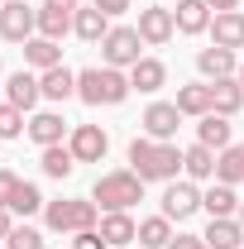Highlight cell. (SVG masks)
I'll use <instances>...</instances> for the list:
<instances>
[{"label":"cell","mask_w":244,"mask_h":249,"mask_svg":"<svg viewBox=\"0 0 244 249\" xmlns=\"http://www.w3.org/2000/svg\"><path fill=\"white\" fill-rule=\"evenodd\" d=\"M91 201L101 206V211H129L134 201H144V178L129 168V173H105V178H96L91 187Z\"/></svg>","instance_id":"cell-3"},{"label":"cell","mask_w":244,"mask_h":249,"mask_svg":"<svg viewBox=\"0 0 244 249\" xmlns=\"http://www.w3.org/2000/svg\"><path fill=\"white\" fill-rule=\"evenodd\" d=\"M38 87L48 101H67V96H77V72H67V67H48V72H38Z\"/></svg>","instance_id":"cell-21"},{"label":"cell","mask_w":244,"mask_h":249,"mask_svg":"<svg viewBox=\"0 0 244 249\" xmlns=\"http://www.w3.org/2000/svg\"><path fill=\"white\" fill-rule=\"evenodd\" d=\"M215 182H244V144H230L215 154Z\"/></svg>","instance_id":"cell-27"},{"label":"cell","mask_w":244,"mask_h":249,"mask_svg":"<svg viewBox=\"0 0 244 249\" xmlns=\"http://www.w3.org/2000/svg\"><path fill=\"white\" fill-rule=\"evenodd\" d=\"M211 249H240L244 245V225H240V216H220V220H211L206 225V235H201Z\"/></svg>","instance_id":"cell-17"},{"label":"cell","mask_w":244,"mask_h":249,"mask_svg":"<svg viewBox=\"0 0 244 249\" xmlns=\"http://www.w3.org/2000/svg\"><path fill=\"white\" fill-rule=\"evenodd\" d=\"M129 163H134V173L144 178V182H173L177 178V168H182V149L168 139V144H158V139H134L129 144Z\"/></svg>","instance_id":"cell-1"},{"label":"cell","mask_w":244,"mask_h":249,"mask_svg":"<svg viewBox=\"0 0 244 249\" xmlns=\"http://www.w3.org/2000/svg\"><path fill=\"white\" fill-rule=\"evenodd\" d=\"M38 163H43V173H48V178H67V173H72V168H77V158H72V149H62V144H53V149H43V158H38Z\"/></svg>","instance_id":"cell-31"},{"label":"cell","mask_w":244,"mask_h":249,"mask_svg":"<svg viewBox=\"0 0 244 249\" xmlns=\"http://www.w3.org/2000/svg\"><path fill=\"white\" fill-rule=\"evenodd\" d=\"M67 149H72V158H77V163H101V158H105V149H110V134H105L101 124H77Z\"/></svg>","instance_id":"cell-7"},{"label":"cell","mask_w":244,"mask_h":249,"mask_svg":"<svg viewBox=\"0 0 244 249\" xmlns=\"http://www.w3.org/2000/svg\"><path fill=\"white\" fill-rule=\"evenodd\" d=\"M62 129H67V124H62L58 110H38V115L29 120V139L38 144V149H53V144H62Z\"/></svg>","instance_id":"cell-20"},{"label":"cell","mask_w":244,"mask_h":249,"mask_svg":"<svg viewBox=\"0 0 244 249\" xmlns=\"http://www.w3.org/2000/svg\"><path fill=\"white\" fill-rule=\"evenodd\" d=\"M240 225H244V206H240Z\"/></svg>","instance_id":"cell-41"},{"label":"cell","mask_w":244,"mask_h":249,"mask_svg":"<svg viewBox=\"0 0 244 249\" xmlns=\"http://www.w3.org/2000/svg\"><path fill=\"white\" fill-rule=\"evenodd\" d=\"M177 124H182L177 101H153L149 110H144V129H149V139H158V144H168L177 134Z\"/></svg>","instance_id":"cell-9"},{"label":"cell","mask_w":244,"mask_h":249,"mask_svg":"<svg viewBox=\"0 0 244 249\" xmlns=\"http://www.w3.org/2000/svg\"><path fill=\"white\" fill-rule=\"evenodd\" d=\"M139 245H144V249H168V245H173V220H168V216L139 220Z\"/></svg>","instance_id":"cell-29"},{"label":"cell","mask_w":244,"mask_h":249,"mask_svg":"<svg viewBox=\"0 0 244 249\" xmlns=\"http://www.w3.org/2000/svg\"><path fill=\"white\" fill-rule=\"evenodd\" d=\"M240 106H244V87L235 82V77H220V82H211V110L215 115H240Z\"/></svg>","instance_id":"cell-16"},{"label":"cell","mask_w":244,"mask_h":249,"mask_svg":"<svg viewBox=\"0 0 244 249\" xmlns=\"http://www.w3.org/2000/svg\"><path fill=\"white\" fill-rule=\"evenodd\" d=\"M5 96H10V106L34 110V106H38V96H43V87H38V77H34V72H15V77L5 82Z\"/></svg>","instance_id":"cell-19"},{"label":"cell","mask_w":244,"mask_h":249,"mask_svg":"<svg viewBox=\"0 0 244 249\" xmlns=\"http://www.w3.org/2000/svg\"><path fill=\"white\" fill-rule=\"evenodd\" d=\"M96 216H101V206L96 201H48L43 206V220H48V230H67V235H77V230H96Z\"/></svg>","instance_id":"cell-4"},{"label":"cell","mask_w":244,"mask_h":249,"mask_svg":"<svg viewBox=\"0 0 244 249\" xmlns=\"http://www.w3.org/2000/svg\"><path fill=\"white\" fill-rule=\"evenodd\" d=\"M235 82H240V87H244V62H240V72H235Z\"/></svg>","instance_id":"cell-40"},{"label":"cell","mask_w":244,"mask_h":249,"mask_svg":"<svg viewBox=\"0 0 244 249\" xmlns=\"http://www.w3.org/2000/svg\"><path fill=\"white\" fill-rule=\"evenodd\" d=\"M177 110L182 115H211V82H192V87H182L177 91Z\"/></svg>","instance_id":"cell-26"},{"label":"cell","mask_w":244,"mask_h":249,"mask_svg":"<svg viewBox=\"0 0 244 249\" xmlns=\"http://www.w3.org/2000/svg\"><path fill=\"white\" fill-rule=\"evenodd\" d=\"M201 211V192H196V182H173L168 192H163V216L168 220H187Z\"/></svg>","instance_id":"cell-10"},{"label":"cell","mask_w":244,"mask_h":249,"mask_svg":"<svg viewBox=\"0 0 244 249\" xmlns=\"http://www.w3.org/2000/svg\"><path fill=\"white\" fill-rule=\"evenodd\" d=\"M72 249H110V245L101 240V230H77V240H72Z\"/></svg>","instance_id":"cell-34"},{"label":"cell","mask_w":244,"mask_h":249,"mask_svg":"<svg viewBox=\"0 0 244 249\" xmlns=\"http://www.w3.org/2000/svg\"><path fill=\"white\" fill-rule=\"evenodd\" d=\"M34 29H38V10H29L24 0H5V10H0V38L29 43Z\"/></svg>","instance_id":"cell-6"},{"label":"cell","mask_w":244,"mask_h":249,"mask_svg":"<svg viewBox=\"0 0 244 249\" xmlns=\"http://www.w3.org/2000/svg\"><path fill=\"white\" fill-rule=\"evenodd\" d=\"M196 144H206V149H215V154H220V149H230V120H225V115H201V124H196Z\"/></svg>","instance_id":"cell-24"},{"label":"cell","mask_w":244,"mask_h":249,"mask_svg":"<svg viewBox=\"0 0 244 249\" xmlns=\"http://www.w3.org/2000/svg\"><path fill=\"white\" fill-rule=\"evenodd\" d=\"M182 173L192 178V182L215 178V149H206V144H192V149H182Z\"/></svg>","instance_id":"cell-25"},{"label":"cell","mask_w":244,"mask_h":249,"mask_svg":"<svg viewBox=\"0 0 244 249\" xmlns=\"http://www.w3.org/2000/svg\"><path fill=\"white\" fill-rule=\"evenodd\" d=\"M173 19H177V34H206L211 29V5L206 0H177Z\"/></svg>","instance_id":"cell-14"},{"label":"cell","mask_w":244,"mask_h":249,"mask_svg":"<svg viewBox=\"0 0 244 249\" xmlns=\"http://www.w3.org/2000/svg\"><path fill=\"white\" fill-rule=\"evenodd\" d=\"M115 29V24H110V15H105V10H77V19H72V34H77V38H82V43H101V38H105V34Z\"/></svg>","instance_id":"cell-15"},{"label":"cell","mask_w":244,"mask_h":249,"mask_svg":"<svg viewBox=\"0 0 244 249\" xmlns=\"http://www.w3.org/2000/svg\"><path fill=\"white\" fill-rule=\"evenodd\" d=\"M24 62H29L34 72H48V67H58V62H62L58 38H43V34H38V38H29V43H24Z\"/></svg>","instance_id":"cell-22"},{"label":"cell","mask_w":244,"mask_h":249,"mask_svg":"<svg viewBox=\"0 0 244 249\" xmlns=\"http://www.w3.org/2000/svg\"><path fill=\"white\" fill-rule=\"evenodd\" d=\"M101 240H105L110 249L134 245V240H139V225H134V216H129V211H105V216H101Z\"/></svg>","instance_id":"cell-12"},{"label":"cell","mask_w":244,"mask_h":249,"mask_svg":"<svg viewBox=\"0 0 244 249\" xmlns=\"http://www.w3.org/2000/svg\"><path fill=\"white\" fill-rule=\"evenodd\" d=\"M173 34H177V19H173V10H163V5H149V10H139V38H144L149 48H163Z\"/></svg>","instance_id":"cell-8"},{"label":"cell","mask_w":244,"mask_h":249,"mask_svg":"<svg viewBox=\"0 0 244 249\" xmlns=\"http://www.w3.org/2000/svg\"><path fill=\"white\" fill-rule=\"evenodd\" d=\"M0 10H5V0H0Z\"/></svg>","instance_id":"cell-42"},{"label":"cell","mask_w":244,"mask_h":249,"mask_svg":"<svg viewBox=\"0 0 244 249\" xmlns=\"http://www.w3.org/2000/svg\"><path fill=\"white\" fill-rule=\"evenodd\" d=\"M10 230H15V216H10V206H0V240H10Z\"/></svg>","instance_id":"cell-38"},{"label":"cell","mask_w":244,"mask_h":249,"mask_svg":"<svg viewBox=\"0 0 244 249\" xmlns=\"http://www.w3.org/2000/svg\"><path fill=\"white\" fill-rule=\"evenodd\" d=\"M24 129H29V124H24V110L5 101V106H0V139H19Z\"/></svg>","instance_id":"cell-32"},{"label":"cell","mask_w":244,"mask_h":249,"mask_svg":"<svg viewBox=\"0 0 244 249\" xmlns=\"http://www.w3.org/2000/svg\"><path fill=\"white\" fill-rule=\"evenodd\" d=\"M5 249H43V235L29 230V225H15V230H10V240H5Z\"/></svg>","instance_id":"cell-33"},{"label":"cell","mask_w":244,"mask_h":249,"mask_svg":"<svg viewBox=\"0 0 244 249\" xmlns=\"http://www.w3.org/2000/svg\"><path fill=\"white\" fill-rule=\"evenodd\" d=\"M201 211H206L211 220L240 216V196H235V187H230V182H215L211 192H201Z\"/></svg>","instance_id":"cell-18"},{"label":"cell","mask_w":244,"mask_h":249,"mask_svg":"<svg viewBox=\"0 0 244 249\" xmlns=\"http://www.w3.org/2000/svg\"><path fill=\"white\" fill-rule=\"evenodd\" d=\"M139 48H144L139 29H124V24H115V29L101 38V58H105V67H120V72H129L134 62L144 58Z\"/></svg>","instance_id":"cell-5"},{"label":"cell","mask_w":244,"mask_h":249,"mask_svg":"<svg viewBox=\"0 0 244 249\" xmlns=\"http://www.w3.org/2000/svg\"><path fill=\"white\" fill-rule=\"evenodd\" d=\"M72 19H77V10H58V5L43 0V10H38V34H43V38H62V34L72 29Z\"/></svg>","instance_id":"cell-28"},{"label":"cell","mask_w":244,"mask_h":249,"mask_svg":"<svg viewBox=\"0 0 244 249\" xmlns=\"http://www.w3.org/2000/svg\"><path fill=\"white\" fill-rule=\"evenodd\" d=\"M196 67H201V77H206V82H220V77H235V72H240L235 53H230V48H215V43L196 53Z\"/></svg>","instance_id":"cell-13"},{"label":"cell","mask_w":244,"mask_h":249,"mask_svg":"<svg viewBox=\"0 0 244 249\" xmlns=\"http://www.w3.org/2000/svg\"><path fill=\"white\" fill-rule=\"evenodd\" d=\"M48 201H43V192L34 182H24L19 178V187H15V196H10V211H19V216H34V211H43Z\"/></svg>","instance_id":"cell-30"},{"label":"cell","mask_w":244,"mask_h":249,"mask_svg":"<svg viewBox=\"0 0 244 249\" xmlns=\"http://www.w3.org/2000/svg\"><path fill=\"white\" fill-rule=\"evenodd\" d=\"M211 43L215 48H244V15L240 10H225V15H211Z\"/></svg>","instance_id":"cell-11"},{"label":"cell","mask_w":244,"mask_h":249,"mask_svg":"<svg viewBox=\"0 0 244 249\" xmlns=\"http://www.w3.org/2000/svg\"><path fill=\"white\" fill-rule=\"evenodd\" d=\"M15 187H19V178H15L10 168H0V206H10V196H15Z\"/></svg>","instance_id":"cell-35"},{"label":"cell","mask_w":244,"mask_h":249,"mask_svg":"<svg viewBox=\"0 0 244 249\" xmlns=\"http://www.w3.org/2000/svg\"><path fill=\"white\" fill-rule=\"evenodd\" d=\"M96 10H105V15H124L129 10V0H91Z\"/></svg>","instance_id":"cell-37"},{"label":"cell","mask_w":244,"mask_h":249,"mask_svg":"<svg viewBox=\"0 0 244 249\" xmlns=\"http://www.w3.org/2000/svg\"><path fill=\"white\" fill-rule=\"evenodd\" d=\"M206 5H211L215 15H225V10H235V5H240V0H206Z\"/></svg>","instance_id":"cell-39"},{"label":"cell","mask_w":244,"mask_h":249,"mask_svg":"<svg viewBox=\"0 0 244 249\" xmlns=\"http://www.w3.org/2000/svg\"><path fill=\"white\" fill-rule=\"evenodd\" d=\"M163 82H168V67L158 58H139L129 67V87H134V91H158Z\"/></svg>","instance_id":"cell-23"},{"label":"cell","mask_w":244,"mask_h":249,"mask_svg":"<svg viewBox=\"0 0 244 249\" xmlns=\"http://www.w3.org/2000/svg\"><path fill=\"white\" fill-rule=\"evenodd\" d=\"M129 91H134L129 72H120V67H87V72H77V96L87 106H120Z\"/></svg>","instance_id":"cell-2"},{"label":"cell","mask_w":244,"mask_h":249,"mask_svg":"<svg viewBox=\"0 0 244 249\" xmlns=\"http://www.w3.org/2000/svg\"><path fill=\"white\" fill-rule=\"evenodd\" d=\"M168 249H211V245H206L201 235H173V245H168Z\"/></svg>","instance_id":"cell-36"}]
</instances>
